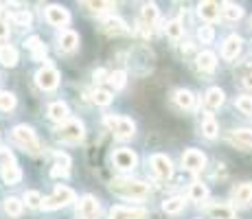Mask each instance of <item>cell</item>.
<instances>
[{"instance_id":"obj_48","label":"cell","mask_w":252,"mask_h":219,"mask_svg":"<svg viewBox=\"0 0 252 219\" xmlns=\"http://www.w3.org/2000/svg\"><path fill=\"white\" fill-rule=\"evenodd\" d=\"M7 37H9V29L4 27L2 22H0V42H2V40H7Z\"/></svg>"},{"instance_id":"obj_39","label":"cell","mask_w":252,"mask_h":219,"mask_svg":"<svg viewBox=\"0 0 252 219\" xmlns=\"http://www.w3.org/2000/svg\"><path fill=\"white\" fill-rule=\"evenodd\" d=\"M237 110L252 116V96H246V94L239 96V99H237Z\"/></svg>"},{"instance_id":"obj_1","label":"cell","mask_w":252,"mask_h":219,"mask_svg":"<svg viewBox=\"0 0 252 219\" xmlns=\"http://www.w3.org/2000/svg\"><path fill=\"white\" fill-rule=\"evenodd\" d=\"M110 188H112V193L125 199H145L149 195V184L132 178H114Z\"/></svg>"},{"instance_id":"obj_8","label":"cell","mask_w":252,"mask_h":219,"mask_svg":"<svg viewBox=\"0 0 252 219\" xmlns=\"http://www.w3.org/2000/svg\"><path fill=\"white\" fill-rule=\"evenodd\" d=\"M112 162H114L116 169H121V171H132V169H136V164H138V156L134 154L132 149L121 147L114 152Z\"/></svg>"},{"instance_id":"obj_5","label":"cell","mask_w":252,"mask_h":219,"mask_svg":"<svg viewBox=\"0 0 252 219\" xmlns=\"http://www.w3.org/2000/svg\"><path fill=\"white\" fill-rule=\"evenodd\" d=\"M70 202H75V191L70 187H57L55 193L48 197H42V208L44 211H55V208H64L68 206Z\"/></svg>"},{"instance_id":"obj_17","label":"cell","mask_w":252,"mask_h":219,"mask_svg":"<svg viewBox=\"0 0 252 219\" xmlns=\"http://www.w3.org/2000/svg\"><path fill=\"white\" fill-rule=\"evenodd\" d=\"M232 202L237 206H248L252 202V184L250 182H241L232 188Z\"/></svg>"},{"instance_id":"obj_12","label":"cell","mask_w":252,"mask_h":219,"mask_svg":"<svg viewBox=\"0 0 252 219\" xmlns=\"http://www.w3.org/2000/svg\"><path fill=\"white\" fill-rule=\"evenodd\" d=\"M101 31L108 33V35H127L129 29L125 20H121L119 16H108L101 20Z\"/></svg>"},{"instance_id":"obj_42","label":"cell","mask_w":252,"mask_h":219,"mask_svg":"<svg viewBox=\"0 0 252 219\" xmlns=\"http://www.w3.org/2000/svg\"><path fill=\"white\" fill-rule=\"evenodd\" d=\"M53 158H55V164H60V167H66V169H70L72 160H70V156H68V154L55 152V154H53Z\"/></svg>"},{"instance_id":"obj_41","label":"cell","mask_w":252,"mask_h":219,"mask_svg":"<svg viewBox=\"0 0 252 219\" xmlns=\"http://www.w3.org/2000/svg\"><path fill=\"white\" fill-rule=\"evenodd\" d=\"M7 164H16V158L7 147H0V169L7 167Z\"/></svg>"},{"instance_id":"obj_19","label":"cell","mask_w":252,"mask_h":219,"mask_svg":"<svg viewBox=\"0 0 252 219\" xmlns=\"http://www.w3.org/2000/svg\"><path fill=\"white\" fill-rule=\"evenodd\" d=\"M197 13H200L204 20L215 22L217 18L221 16V7H220L217 2H211V0H206V2H200V4H197Z\"/></svg>"},{"instance_id":"obj_25","label":"cell","mask_w":252,"mask_h":219,"mask_svg":"<svg viewBox=\"0 0 252 219\" xmlns=\"http://www.w3.org/2000/svg\"><path fill=\"white\" fill-rule=\"evenodd\" d=\"M2 208H4V213H7L9 217H20L22 215V208H24V204H22V199H18V197H7L2 202Z\"/></svg>"},{"instance_id":"obj_31","label":"cell","mask_w":252,"mask_h":219,"mask_svg":"<svg viewBox=\"0 0 252 219\" xmlns=\"http://www.w3.org/2000/svg\"><path fill=\"white\" fill-rule=\"evenodd\" d=\"M164 33H167L171 40H180V37L184 35V27H182V22L180 20H171V22H167L164 24Z\"/></svg>"},{"instance_id":"obj_3","label":"cell","mask_w":252,"mask_h":219,"mask_svg":"<svg viewBox=\"0 0 252 219\" xmlns=\"http://www.w3.org/2000/svg\"><path fill=\"white\" fill-rule=\"evenodd\" d=\"M11 136H13V143L20 145L24 152H29V154H40L42 145H40V140H37L35 131L29 127V125H16V127H13V131H11Z\"/></svg>"},{"instance_id":"obj_38","label":"cell","mask_w":252,"mask_h":219,"mask_svg":"<svg viewBox=\"0 0 252 219\" xmlns=\"http://www.w3.org/2000/svg\"><path fill=\"white\" fill-rule=\"evenodd\" d=\"M13 108H16V96H13L11 92H2V90H0V110L9 112Z\"/></svg>"},{"instance_id":"obj_40","label":"cell","mask_w":252,"mask_h":219,"mask_svg":"<svg viewBox=\"0 0 252 219\" xmlns=\"http://www.w3.org/2000/svg\"><path fill=\"white\" fill-rule=\"evenodd\" d=\"M11 20H13V24H18V27H29L31 24V13L29 11H18V13H13L11 16Z\"/></svg>"},{"instance_id":"obj_37","label":"cell","mask_w":252,"mask_h":219,"mask_svg":"<svg viewBox=\"0 0 252 219\" xmlns=\"http://www.w3.org/2000/svg\"><path fill=\"white\" fill-rule=\"evenodd\" d=\"M22 199L27 202L29 208H42V195H40L37 191H27ZM24 202H22V204H24Z\"/></svg>"},{"instance_id":"obj_43","label":"cell","mask_w":252,"mask_h":219,"mask_svg":"<svg viewBox=\"0 0 252 219\" xmlns=\"http://www.w3.org/2000/svg\"><path fill=\"white\" fill-rule=\"evenodd\" d=\"M239 77H241V84L252 90V66H246L244 70L239 72Z\"/></svg>"},{"instance_id":"obj_13","label":"cell","mask_w":252,"mask_h":219,"mask_svg":"<svg viewBox=\"0 0 252 219\" xmlns=\"http://www.w3.org/2000/svg\"><path fill=\"white\" fill-rule=\"evenodd\" d=\"M241 48H244V40H241L239 35H228L224 40V46H221V57H224L226 62L237 60V55L241 53Z\"/></svg>"},{"instance_id":"obj_45","label":"cell","mask_w":252,"mask_h":219,"mask_svg":"<svg viewBox=\"0 0 252 219\" xmlns=\"http://www.w3.org/2000/svg\"><path fill=\"white\" fill-rule=\"evenodd\" d=\"M33 53V60H44L46 57V46L44 44H40V46L35 48V51H31Z\"/></svg>"},{"instance_id":"obj_33","label":"cell","mask_w":252,"mask_h":219,"mask_svg":"<svg viewBox=\"0 0 252 219\" xmlns=\"http://www.w3.org/2000/svg\"><path fill=\"white\" fill-rule=\"evenodd\" d=\"M81 7H86L90 13H105L110 11V9H116L114 2H96V0H92V2H81Z\"/></svg>"},{"instance_id":"obj_47","label":"cell","mask_w":252,"mask_h":219,"mask_svg":"<svg viewBox=\"0 0 252 219\" xmlns=\"http://www.w3.org/2000/svg\"><path fill=\"white\" fill-rule=\"evenodd\" d=\"M105 77H108V72H105L103 68H99V70H94V79H96V81H105Z\"/></svg>"},{"instance_id":"obj_27","label":"cell","mask_w":252,"mask_h":219,"mask_svg":"<svg viewBox=\"0 0 252 219\" xmlns=\"http://www.w3.org/2000/svg\"><path fill=\"white\" fill-rule=\"evenodd\" d=\"M220 7H221V13H224V18H228L230 22H237V20H241V18H244V9H241L239 4L224 2V4H220Z\"/></svg>"},{"instance_id":"obj_24","label":"cell","mask_w":252,"mask_h":219,"mask_svg":"<svg viewBox=\"0 0 252 219\" xmlns=\"http://www.w3.org/2000/svg\"><path fill=\"white\" fill-rule=\"evenodd\" d=\"M0 64L7 68H13L18 64V51L11 44H0Z\"/></svg>"},{"instance_id":"obj_14","label":"cell","mask_w":252,"mask_h":219,"mask_svg":"<svg viewBox=\"0 0 252 219\" xmlns=\"http://www.w3.org/2000/svg\"><path fill=\"white\" fill-rule=\"evenodd\" d=\"M108 219H147V211H143V208H127V206H112Z\"/></svg>"},{"instance_id":"obj_23","label":"cell","mask_w":252,"mask_h":219,"mask_svg":"<svg viewBox=\"0 0 252 219\" xmlns=\"http://www.w3.org/2000/svg\"><path fill=\"white\" fill-rule=\"evenodd\" d=\"M224 99H226V94L221 88H208L206 94H204V103L211 110H217L220 105H224Z\"/></svg>"},{"instance_id":"obj_11","label":"cell","mask_w":252,"mask_h":219,"mask_svg":"<svg viewBox=\"0 0 252 219\" xmlns=\"http://www.w3.org/2000/svg\"><path fill=\"white\" fill-rule=\"evenodd\" d=\"M46 22L51 24V27H66V24L70 22V13L68 9L60 7V4H51V7H46Z\"/></svg>"},{"instance_id":"obj_18","label":"cell","mask_w":252,"mask_h":219,"mask_svg":"<svg viewBox=\"0 0 252 219\" xmlns=\"http://www.w3.org/2000/svg\"><path fill=\"white\" fill-rule=\"evenodd\" d=\"M195 66H197V70H202V72H215V68H217V57H215V53H213V51H202V53H197Z\"/></svg>"},{"instance_id":"obj_6","label":"cell","mask_w":252,"mask_h":219,"mask_svg":"<svg viewBox=\"0 0 252 219\" xmlns=\"http://www.w3.org/2000/svg\"><path fill=\"white\" fill-rule=\"evenodd\" d=\"M35 84L40 86L44 92L55 90V88L60 86V70H57L55 66L46 64L44 68H40V70H37V75H35Z\"/></svg>"},{"instance_id":"obj_2","label":"cell","mask_w":252,"mask_h":219,"mask_svg":"<svg viewBox=\"0 0 252 219\" xmlns=\"http://www.w3.org/2000/svg\"><path fill=\"white\" fill-rule=\"evenodd\" d=\"M86 136V125L79 119H68L55 129V138L62 143H81Z\"/></svg>"},{"instance_id":"obj_28","label":"cell","mask_w":252,"mask_h":219,"mask_svg":"<svg viewBox=\"0 0 252 219\" xmlns=\"http://www.w3.org/2000/svg\"><path fill=\"white\" fill-rule=\"evenodd\" d=\"M2 180L7 184H18L22 180V171L18 164H7V167H2Z\"/></svg>"},{"instance_id":"obj_32","label":"cell","mask_w":252,"mask_h":219,"mask_svg":"<svg viewBox=\"0 0 252 219\" xmlns=\"http://www.w3.org/2000/svg\"><path fill=\"white\" fill-rule=\"evenodd\" d=\"M202 134L206 136V138H215L217 134H220V125H217V121L213 119L211 114L204 119V123H202Z\"/></svg>"},{"instance_id":"obj_10","label":"cell","mask_w":252,"mask_h":219,"mask_svg":"<svg viewBox=\"0 0 252 219\" xmlns=\"http://www.w3.org/2000/svg\"><path fill=\"white\" fill-rule=\"evenodd\" d=\"M182 167L187 171H202L206 167V156L200 149H187L182 154Z\"/></svg>"},{"instance_id":"obj_44","label":"cell","mask_w":252,"mask_h":219,"mask_svg":"<svg viewBox=\"0 0 252 219\" xmlns=\"http://www.w3.org/2000/svg\"><path fill=\"white\" fill-rule=\"evenodd\" d=\"M70 173V169H66V167H60V164H55V167L51 169V175L53 178H66V175Z\"/></svg>"},{"instance_id":"obj_30","label":"cell","mask_w":252,"mask_h":219,"mask_svg":"<svg viewBox=\"0 0 252 219\" xmlns=\"http://www.w3.org/2000/svg\"><path fill=\"white\" fill-rule=\"evenodd\" d=\"M189 197H191L193 202H204V199L208 197V188H206V184H202V182L191 184V188H189Z\"/></svg>"},{"instance_id":"obj_4","label":"cell","mask_w":252,"mask_h":219,"mask_svg":"<svg viewBox=\"0 0 252 219\" xmlns=\"http://www.w3.org/2000/svg\"><path fill=\"white\" fill-rule=\"evenodd\" d=\"M103 123L108 125L110 131H112L116 138H121V140H127V138H132V136L136 134V125H134V121L127 119V116L108 114V116H103Z\"/></svg>"},{"instance_id":"obj_46","label":"cell","mask_w":252,"mask_h":219,"mask_svg":"<svg viewBox=\"0 0 252 219\" xmlns=\"http://www.w3.org/2000/svg\"><path fill=\"white\" fill-rule=\"evenodd\" d=\"M40 37H37V35H33V37H29V40H27V48H31V51H35V48L37 46H40Z\"/></svg>"},{"instance_id":"obj_49","label":"cell","mask_w":252,"mask_h":219,"mask_svg":"<svg viewBox=\"0 0 252 219\" xmlns=\"http://www.w3.org/2000/svg\"><path fill=\"white\" fill-rule=\"evenodd\" d=\"M2 13H4V11H2V4H0V18H2Z\"/></svg>"},{"instance_id":"obj_7","label":"cell","mask_w":252,"mask_h":219,"mask_svg":"<svg viewBox=\"0 0 252 219\" xmlns=\"http://www.w3.org/2000/svg\"><path fill=\"white\" fill-rule=\"evenodd\" d=\"M149 164H152V171L156 173V178L171 180V175H173V162H171V158H167L164 154H154L152 158H149Z\"/></svg>"},{"instance_id":"obj_9","label":"cell","mask_w":252,"mask_h":219,"mask_svg":"<svg viewBox=\"0 0 252 219\" xmlns=\"http://www.w3.org/2000/svg\"><path fill=\"white\" fill-rule=\"evenodd\" d=\"M77 213H79L81 219H96L101 213V204L96 197L92 195H84L79 197V204H77Z\"/></svg>"},{"instance_id":"obj_29","label":"cell","mask_w":252,"mask_h":219,"mask_svg":"<svg viewBox=\"0 0 252 219\" xmlns=\"http://www.w3.org/2000/svg\"><path fill=\"white\" fill-rule=\"evenodd\" d=\"M184 208V197H169L167 202L162 204V211L167 213V215H178Z\"/></svg>"},{"instance_id":"obj_26","label":"cell","mask_w":252,"mask_h":219,"mask_svg":"<svg viewBox=\"0 0 252 219\" xmlns=\"http://www.w3.org/2000/svg\"><path fill=\"white\" fill-rule=\"evenodd\" d=\"M173 99H176V103L180 105L182 110H191L193 105H195V94H193L191 90H184V88H180V90L176 92Z\"/></svg>"},{"instance_id":"obj_16","label":"cell","mask_w":252,"mask_h":219,"mask_svg":"<svg viewBox=\"0 0 252 219\" xmlns=\"http://www.w3.org/2000/svg\"><path fill=\"white\" fill-rule=\"evenodd\" d=\"M57 44H60V51L62 53H72L77 46H79V35H77L72 29H64L57 37Z\"/></svg>"},{"instance_id":"obj_22","label":"cell","mask_w":252,"mask_h":219,"mask_svg":"<svg viewBox=\"0 0 252 219\" xmlns=\"http://www.w3.org/2000/svg\"><path fill=\"white\" fill-rule=\"evenodd\" d=\"M230 143L239 149H252V129H235L230 134Z\"/></svg>"},{"instance_id":"obj_21","label":"cell","mask_w":252,"mask_h":219,"mask_svg":"<svg viewBox=\"0 0 252 219\" xmlns=\"http://www.w3.org/2000/svg\"><path fill=\"white\" fill-rule=\"evenodd\" d=\"M206 213L211 219H235V208L230 204H211L206 206Z\"/></svg>"},{"instance_id":"obj_20","label":"cell","mask_w":252,"mask_h":219,"mask_svg":"<svg viewBox=\"0 0 252 219\" xmlns=\"http://www.w3.org/2000/svg\"><path fill=\"white\" fill-rule=\"evenodd\" d=\"M68 114H70V110L64 101H53V103L48 105V119L51 121L64 123V121H68Z\"/></svg>"},{"instance_id":"obj_34","label":"cell","mask_w":252,"mask_h":219,"mask_svg":"<svg viewBox=\"0 0 252 219\" xmlns=\"http://www.w3.org/2000/svg\"><path fill=\"white\" fill-rule=\"evenodd\" d=\"M108 81L112 84L114 90H123L125 81H127V72H125V70H116V72H112V75H108Z\"/></svg>"},{"instance_id":"obj_35","label":"cell","mask_w":252,"mask_h":219,"mask_svg":"<svg viewBox=\"0 0 252 219\" xmlns=\"http://www.w3.org/2000/svg\"><path fill=\"white\" fill-rule=\"evenodd\" d=\"M112 92L110 90H94V94H92V101H94L96 105H101V108H105V105L112 103Z\"/></svg>"},{"instance_id":"obj_36","label":"cell","mask_w":252,"mask_h":219,"mask_svg":"<svg viewBox=\"0 0 252 219\" xmlns=\"http://www.w3.org/2000/svg\"><path fill=\"white\" fill-rule=\"evenodd\" d=\"M197 40H200L202 44H211L213 40H215V29H213L211 24L200 27V29H197Z\"/></svg>"},{"instance_id":"obj_15","label":"cell","mask_w":252,"mask_h":219,"mask_svg":"<svg viewBox=\"0 0 252 219\" xmlns=\"http://www.w3.org/2000/svg\"><path fill=\"white\" fill-rule=\"evenodd\" d=\"M140 22H143V33L149 35V27L158 22V7L154 2H145L140 9Z\"/></svg>"}]
</instances>
